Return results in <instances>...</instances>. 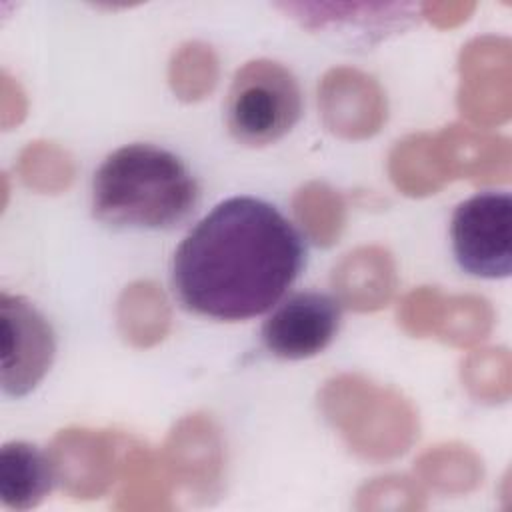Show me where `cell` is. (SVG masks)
Returning a JSON list of instances; mask_svg holds the SVG:
<instances>
[{
	"label": "cell",
	"mask_w": 512,
	"mask_h": 512,
	"mask_svg": "<svg viewBox=\"0 0 512 512\" xmlns=\"http://www.w3.org/2000/svg\"><path fill=\"white\" fill-rule=\"evenodd\" d=\"M338 324L336 300L320 292H300L280 304L264 322L262 342L278 358H310L332 342Z\"/></svg>",
	"instance_id": "11"
},
{
	"label": "cell",
	"mask_w": 512,
	"mask_h": 512,
	"mask_svg": "<svg viewBox=\"0 0 512 512\" xmlns=\"http://www.w3.org/2000/svg\"><path fill=\"white\" fill-rule=\"evenodd\" d=\"M510 352L506 348L474 350L462 362V384L480 402L496 404L510 398Z\"/></svg>",
	"instance_id": "24"
},
{
	"label": "cell",
	"mask_w": 512,
	"mask_h": 512,
	"mask_svg": "<svg viewBox=\"0 0 512 512\" xmlns=\"http://www.w3.org/2000/svg\"><path fill=\"white\" fill-rule=\"evenodd\" d=\"M198 200V186L184 162L152 144L114 150L94 172V216L112 226L170 228Z\"/></svg>",
	"instance_id": "2"
},
{
	"label": "cell",
	"mask_w": 512,
	"mask_h": 512,
	"mask_svg": "<svg viewBox=\"0 0 512 512\" xmlns=\"http://www.w3.org/2000/svg\"><path fill=\"white\" fill-rule=\"evenodd\" d=\"M492 322L494 312L486 298L474 294H440L430 336L434 334L452 346H472L490 334Z\"/></svg>",
	"instance_id": "20"
},
{
	"label": "cell",
	"mask_w": 512,
	"mask_h": 512,
	"mask_svg": "<svg viewBox=\"0 0 512 512\" xmlns=\"http://www.w3.org/2000/svg\"><path fill=\"white\" fill-rule=\"evenodd\" d=\"M26 114V96L20 90L18 82H14L6 72H2L0 82V116L2 126L10 128L12 124H18Z\"/></svg>",
	"instance_id": "28"
},
{
	"label": "cell",
	"mask_w": 512,
	"mask_h": 512,
	"mask_svg": "<svg viewBox=\"0 0 512 512\" xmlns=\"http://www.w3.org/2000/svg\"><path fill=\"white\" fill-rule=\"evenodd\" d=\"M304 246L268 202L236 196L220 202L180 242L172 282L180 302L216 320H246L272 308L296 280Z\"/></svg>",
	"instance_id": "1"
},
{
	"label": "cell",
	"mask_w": 512,
	"mask_h": 512,
	"mask_svg": "<svg viewBox=\"0 0 512 512\" xmlns=\"http://www.w3.org/2000/svg\"><path fill=\"white\" fill-rule=\"evenodd\" d=\"M458 108L472 124L498 126L512 112V44L502 36L470 40L458 58Z\"/></svg>",
	"instance_id": "6"
},
{
	"label": "cell",
	"mask_w": 512,
	"mask_h": 512,
	"mask_svg": "<svg viewBox=\"0 0 512 512\" xmlns=\"http://www.w3.org/2000/svg\"><path fill=\"white\" fill-rule=\"evenodd\" d=\"M296 220L318 246H332L346 222V206L342 196L324 182H308L296 190L292 198Z\"/></svg>",
	"instance_id": "21"
},
{
	"label": "cell",
	"mask_w": 512,
	"mask_h": 512,
	"mask_svg": "<svg viewBox=\"0 0 512 512\" xmlns=\"http://www.w3.org/2000/svg\"><path fill=\"white\" fill-rule=\"evenodd\" d=\"M280 8L310 30L354 32L368 40H380L414 20V6L396 2H288Z\"/></svg>",
	"instance_id": "13"
},
{
	"label": "cell",
	"mask_w": 512,
	"mask_h": 512,
	"mask_svg": "<svg viewBox=\"0 0 512 512\" xmlns=\"http://www.w3.org/2000/svg\"><path fill=\"white\" fill-rule=\"evenodd\" d=\"M424 496L416 482L404 476H382L366 482L356 494V508L364 512L422 510Z\"/></svg>",
	"instance_id": "25"
},
{
	"label": "cell",
	"mask_w": 512,
	"mask_h": 512,
	"mask_svg": "<svg viewBox=\"0 0 512 512\" xmlns=\"http://www.w3.org/2000/svg\"><path fill=\"white\" fill-rule=\"evenodd\" d=\"M168 82L172 92L184 102L208 96L218 82V58L212 46L200 40L178 46L168 64Z\"/></svg>",
	"instance_id": "22"
},
{
	"label": "cell",
	"mask_w": 512,
	"mask_h": 512,
	"mask_svg": "<svg viewBox=\"0 0 512 512\" xmlns=\"http://www.w3.org/2000/svg\"><path fill=\"white\" fill-rule=\"evenodd\" d=\"M332 288L340 302L356 312L384 308L396 290V266L388 250L360 246L348 252L332 272Z\"/></svg>",
	"instance_id": "14"
},
{
	"label": "cell",
	"mask_w": 512,
	"mask_h": 512,
	"mask_svg": "<svg viewBox=\"0 0 512 512\" xmlns=\"http://www.w3.org/2000/svg\"><path fill=\"white\" fill-rule=\"evenodd\" d=\"M300 114V86L282 64L252 60L234 74L226 98V126L240 144H272L294 128Z\"/></svg>",
	"instance_id": "4"
},
{
	"label": "cell",
	"mask_w": 512,
	"mask_h": 512,
	"mask_svg": "<svg viewBox=\"0 0 512 512\" xmlns=\"http://www.w3.org/2000/svg\"><path fill=\"white\" fill-rule=\"evenodd\" d=\"M2 388L10 396H24L48 372L56 344L48 320L24 298L2 292Z\"/></svg>",
	"instance_id": "8"
},
{
	"label": "cell",
	"mask_w": 512,
	"mask_h": 512,
	"mask_svg": "<svg viewBox=\"0 0 512 512\" xmlns=\"http://www.w3.org/2000/svg\"><path fill=\"white\" fill-rule=\"evenodd\" d=\"M318 404L330 426L360 458H398L418 438L420 424L412 402L366 376L338 374L326 380Z\"/></svg>",
	"instance_id": "3"
},
{
	"label": "cell",
	"mask_w": 512,
	"mask_h": 512,
	"mask_svg": "<svg viewBox=\"0 0 512 512\" xmlns=\"http://www.w3.org/2000/svg\"><path fill=\"white\" fill-rule=\"evenodd\" d=\"M76 174L72 156L54 142H30L18 158L20 180L42 194L64 192Z\"/></svg>",
	"instance_id": "23"
},
{
	"label": "cell",
	"mask_w": 512,
	"mask_h": 512,
	"mask_svg": "<svg viewBox=\"0 0 512 512\" xmlns=\"http://www.w3.org/2000/svg\"><path fill=\"white\" fill-rule=\"evenodd\" d=\"M132 440L102 430H60L48 450L54 476L74 498L102 496L120 476L122 462Z\"/></svg>",
	"instance_id": "7"
},
{
	"label": "cell",
	"mask_w": 512,
	"mask_h": 512,
	"mask_svg": "<svg viewBox=\"0 0 512 512\" xmlns=\"http://www.w3.org/2000/svg\"><path fill=\"white\" fill-rule=\"evenodd\" d=\"M452 248L458 264L474 276L504 278L512 270V200L482 192L452 214Z\"/></svg>",
	"instance_id": "5"
},
{
	"label": "cell",
	"mask_w": 512,
	"mask_h": 512,
	"mask_svg": "<svg viewBox=\"0 0 512 512\" xmlns=\"http://www.w3.org/2000/svg\"><path fill=\"white\" fill-rule=\"evenodd\" d=\"M440 298L436 288H416L404 296L398 308V322L412 336H430L434 310Z\"/></svg>",
	"instance_id": "26"
},
{
	"label": "cell",
	"mask_w": 512,
	"mask_h": 512,
	"mask_svg": "<svg viewBox=\"0 0 512 512\" xmlns=\"http://www.w3.org/2000/svg\"><path fill=\"white\" fill-rule=\"evenodd\" d=\"M388 174L394 186L408 196L434 194L448 182L430 134H412L400 140L388 156Z\"/></svg>",
	"instance_id": "18"
},
{
	"label": "cell",
	"mask_w": 512,
	"mask_h": 512,
	"mask_svg": "<svg viewBox=\"0 0 512 512\" xmlns=\"http://www.w3.org/2000/svg\"><path fill=\"white\" fill-rule=\"evenodd\" d=\"M474 2H426L420 6L422 16L438 28H452L462 24L472 12Z\"/></svg>",
	"instance_id": "27"
},
{
	"label": "cell",
	"mask_w": 512,
	"mask_h": 512,
	"mask_svg": "<svg viewBox=\"0 0 512 512\" xmlns=\"http://www.w3.org/2000/svg\"><path fill=\"white\" fill-rule=\"evenodd\" d=\"M434 148L446 180L468 178L476 184L510 180L512 146L506 136L452 124L434 134Z\"/></svg>",
	"instance_id": "12"
},
{
	"label": "cell",
	"mask_w": 512,
	"mask_h": 512,
	"mask_svg": "<svg viewBox=\"0 0 512 512\" xmlns=\"http://www.w3.org/2000/svg\"><path fill=\"white\" fill-rule=\"evenodd\" d=\"M118 510H170L168 472L148 448L132 442L126 450L120 476Z\"/></svg>",
	"instance_id": "17"
},
{
	"label": "cell",
	"mask_w": 512,
	"mask_h": 512,
	"mask_svg": "<svg viewBox=\"0 0 512 512\" xmlns=\"http://www.w3.org/2000/svg\"><path fill=\"white\" fill-rule=\"evenodd\" d=\"M50 456L28 442H8L0 450V498L8 508L38 506L54 484Z\"/></svg>",
	"instance_id": "15"
},
{
	"label": "cell",
	"mask_w": 512,
	"mask_h": 512,
	"mask_svg": "<svg viewBox=\"0 0 512 512\" xmlns=\"http://www.w3.org/2000/svg\"><path fill=\"white\" fill-rule=\"evenodd\" d=\"M170 306L162 288L150 280L126 286L116 304V322L122 338L136 348L162 342L170 330Z\"/></svg>",
	"instance_id": "16"
},
{
	"label": "cell",
	"mask_w": 512,
	"mask_h": 512,
	"mask_svg": "<svg viewBox=\"0 0 512 512\" xmlns=\"http://www.w3.org/2000/svg\"><path fill=\"white\" fill-rule=\"evenodd\" d=\"M418 480L440 494H466L484 476L480 456L464 444H442L426 450L414 468Z\"/></svg>",
	"instance_id": "19"
},
{
	"label": "cell",
	"mask_w": 512,
	"mask_h": 512,
	"mask_svg": "<svg viewBox=\"0 0 512 512\" xmlns=\"http://www.w3.org/2000/svg\"><path fill=\"white\" fill-rule=\"evenodd\" d=\"M318 108L326 128L346 140L374 136L386 122L388 106L380 84L362 70H328L318 86Z\"/></svg>",
	"instance_id": "10"
},
{
	"label": "cell",
	"mask_w": 512,
	"mask_h": 512,
	"mask_svg": "<svg viewBox=\"0 0 512 512\" xmlns=\"http://www.w3.org/2000/svg\"><path fill=\"white\" fill-rule=\"evenodd\" d=\"M166 472L196 498L218 494L224 478V440L206 414H188L170 430L162 458Z\"/></svg>",
	"instance_id": "9"
}]
</instances>
